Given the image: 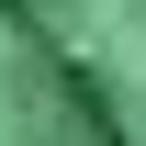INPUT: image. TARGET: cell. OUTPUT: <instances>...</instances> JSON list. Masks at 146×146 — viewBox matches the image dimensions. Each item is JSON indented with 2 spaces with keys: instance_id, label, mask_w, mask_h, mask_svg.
I'll return each mask as SVG.
<instances>
[{
  "instance_id": "cell-1",
  "label": "cell",
  "mask_w": 146,
  "mask_h": 146,
  "mask_svg": "<svg viewBox=\"0 0 146 146\" xmlns=\"http://www.w3.org/2000/svg\"><path fill=\"white\" fill-rule=\"evenodd\" d=\"M0 146H124L101 90L68 68V45L23 0H0Z\"/></svg>"
}]
</instances>
